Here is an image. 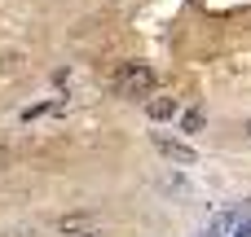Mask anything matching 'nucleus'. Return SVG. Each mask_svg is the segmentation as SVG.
I'll list each match as a JSON object with an SVG mask.
<instances>
[{
	"label": "nucleus",
	"instance_id": "obj_1",
	"mask_svg": "<svg viewBox=\"0 0 251 237\" xmlns=\"http://www.w3.org/2000/svg\"><path fill=\"white\" fill-rule=\"evenodd\" d=\"M154 84H159V75H154L150 66H141V62H124V66L115 70V92H119V97H128V101L150 97V92H154Z\"/></svg>",
	"mask_w": 251,
	"mask_h": 237
},
{
	"label": "nucleus",
	"instance_id": "obj_2",
	"mask_svg": "<svg viewBox=\"0 0 251 237\" xmlns=\"http://www.w3.org/2000/svg\"><path fill=\"white\" fill-rule=\"evenodd\" d=\"M154 150H159L163 158H172V163H185V167H190V163H199V154H194L190 145H181V141H168L163 132H154Z\"/></svg>",
	"mask_w": 251,
	"mask_h": 237
},
{
	"label": "nucleus",
	"instance_id": "obj_3",
	"mask_svg": "<svg viewBox=\"0 0 251 237\" xmlns=\"http://www.w3.org/2000/svg\"><path fill=\"white\" fill-rule=\"evenodd\" d=\"M146 114H150L154 123H168V119L181 114V101H176V97H146Z\"/></svg>",
	"mask_w": 251,
	"mask_h": 237
},
{
	"label": "nucleus",
	"instance_id": "obj_4",
	"mask_svg": "<svg viewBox=\"0 0 251 237\" xmlns=\"http://www.w3.org/2000/svg\"><path fill=\"white\" fill-rule=\"evenodd\" d=\"M62 237H106L88 215H71V220H62Z\"/></svg>",
	"mask_w": 251,
	"mask_h": 237
},
{
	"label": "nucleus",
	"instance_id": "obj_5",
	"mask_svg": "<svg viewBox=\"0 0 251 237\" xmlns=\"http://www.w3.org/2000/svg\"><path fill=\"white\" fill-rule=\"evenodd\" d=\"M234 220H238L234 211H221V215H216V220H212V224H207V229H203L199 237H225L229 229H234Z\"/></svg>",
	"mask_w": 251,
	"mask_h": 237
},
{
	"label": "nucleus",
	"instance_id": "obj_6",
	"mask_svg": "<svg viewBox=\"0 0 251 237\" xmlns=\"http://www.w3.org/2000/svg\"><path fill=\"white\" fill-rule=\"evenodd\" d=\"M199 128H203V110H190L185 114V132H199Z\"/></svg>",
	"mask_w": 251,
	"mask_h": 237
},
{
	"label": "nucleus",
	"instance_id": "obj_7",
	"mask_svg": "<svg viewBox=\"0 0 251 237\" xmlns=\"http://www.w3.org/2000/svg\"><path fill=\"white\" fill-rule=\"evenodd\" d=\"M234 237H251V211H247V220H243V224L234 229Z\"/></svg>",
	"mask_w": 251,
	"mask_h": 237
},
{
	"label": "nucleus",
	"instance_id": "obj_8",
	"mask_svg": "<svg viewBox=\"0 0 251 237\" xmlns=\"http://www.w3.org/2000/svg\"><path fill=\"white\" fill-rule=\"evenodd\" d=\"M4 237H35V233H26V229H13V233H4Z\"/></svg>",
	"mask_w": 251,
	"mask_h": 237
},
{
	"label": "nucleus",
	"instance_id": "obj_9",
	"mask_svg": "<svg viewBox=\"0 0 251 237\" xmlns=\"http://www.w3.org/2000/svg\"><path fill=\"white\" fill-rule=\"evenodd\" d=\"M4 163H9V150H4V145H0V167H4Z\"/></svg>",
	"mask_w": 251,
	"mask_h": 237
},
{
	"label": "nucleus",
	"instance_id": "obj_10",
	"mask_svg": "<svg viewBox=\"0 0 251 237\" xmlns=\"http://www.w3.org/2000/svg\"><path fill=\"white\" fill-rule=\"evenodd\" d=\"M247 141H251V119H247Z\"/></svg>",
	"mask_w": 251,
	"mask_h": 237
}]
</instances>
